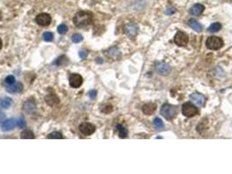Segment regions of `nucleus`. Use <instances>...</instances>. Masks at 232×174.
<instances>
[{"label": "nucleus", "mask_w": 232, "mask_h": 174, "mask_svg": "<svg viewBox=\"0 0 232 174\" xmlns=\"http://www.w3.org/2000/svg\"><path fill=\"white\" fill-rule=\"evenodd\" d=\"M93 21V15L92 13L86 11H78L74 17V25L77 28H84L89 25Z\"/></svg>", "instance_id": "nucleus-1"}, {"label": "nucleus", "mask_w": 232, "mask_h": 174, "mask_svg": "<svg viewBox=\"0 0 232 174\" xmlns=\"http://www.w3.org/2000/svg\"><path fill=\"white\" fill-rule=\"evenodd\" d=\"M178 113L177 108L169 104H164L161 108V114L167 120H173Z\"/></svg>", "instance_id": "nucleus-2"}, {"label": "nucleus", "mask_w": 232, "mask_h": 174, "mask_svg": "<svg viewBox=\"0 0 232 174\" xmlns=\"http://www.w3.org/2000/svg\"><path fill=\"white\" fill-rule=\"evenodd\" d=\"M206 46L208 49L212 51H217L223 46V40L219 37L212 36L206 40Z\"/></svg>", "instance_id": "nucleus-3"}, {"label": "nucleus", "mask_w": 232, "mask_h": 174, "mask_svg": "<svg viewBox=\"0 0 232 174\" xmlns=\"http://www.w3.org/2000/svg\"><path fill=\"white\" fill-rule=\"evenodd\" d=\"M181 113L184 116H186L188 118H191L196 116L198 113V110L195 105H193L192 103L188 102L183 104V106L181 107Z\"/></svg>", "instance_id": "nucleus-4"}, {"label": "nucleus", "mask_w": 232, "mask_h": 174, "mask_svg": "<svg viewBox=\"0 0 232 174\" xmlns=\"http://www.w3.org/2000/svg\"><path fill=\"white\" fill-rule=\"evenodd\" d=\"M174 41L178 46H185L188 43V37L186 33H184L183 31H177L175 35Z\"/></svg>", "instance_id": "nucleus-5"}, {"label": "nucleus", "mask_w": 232, "mask_h": 174, "mask_svg": "<svg viewBox=\"0 0 232 174\" xmlns=\"http://www.w3.org/2000/svg\"><path fill=\"white\" fill-rule=\"evenodd\" d=\"M36 23L41 26H47L51 22V17L48 13H40L35 18Z\"/></svg>", "instance_id": "nucleus-6"}, {"label": "nucleus", "mask_w": 232, "mask_h": 174, "mask_svg": "<svg viewBox=\"0 0 232 174\" xmlns=\"http://www.w3.org/2000/svg\"><path fill=\"white\" fill-rule=\"evenodd\" d=\"M138 31H139V27L136 24L129 23L125 25V32L131 39H134L137 35Z\"/></svg>", "instance_id": "nucleus-7"}, {"label": "nucleus", "mask_w": 232, "mask_h": 174, "mask_svg": "<svg viewBox=\"0 0 232 174\" xmlns=\"http://www.w3.org/2000/svg\"><path fill=\"white\" fill-rule=\"evenodd\" d=\"M80 132L85 136H90L95 131V126L91 123H82L79 125Z\"/></svg>", "instance_id": "nucleus-8"}, {"label": "nucleus", "mask_w": 232, "mask_h": 174, "mask_svg": "<svg viewBox=\"0 0 232 174\" xmlns=\"http://www.w3.org/2000/svg\"><path fill=\"white\" fill-rule=\"evenodd\" d=\"M155 69L157 71V72L161 75L163 76H167L169 75L171 72V67L169 66V65H168L165 62H158L155 65Z\"/></svg>", "instance_id": "nucleus-9"}, {"label": "nucleus", "mask_w": 232, "mask_h": 174, "mask_svg": "<svg viewBox=\"0 0 232 174\" xmlns=\"http://www.w3.org/2000/svg\"><path fill=\"white\" fill-rule=\"evenodd\" d=\"M83 83L82 77L78 73H74L69 78V84L73 88H79Z\"/></svg>", "instance_id": "nucleus-10"}, {"label": "nucleus", "mask_w": 232, "mask_h": 174, "mask_svg": "<svg viewBox=\"0 0 232 174\" xmlns=\"http://www.w3.org/2000/svg\"><path fill=\"white\" fill-rule=\"evenodd\" d=\"M16 124L17 121L14 118H8L1 123V129L3 131H10L12 129H14Z\"/></svg>", "instance_id": "nucleus-11"}, {"label": "nucleus", "mask_w": 232, "mask_h": 174, "mask_svg": "<svg viewBox=\"0 0 232 174\" xmlns=\"http://www.w3.org/2000/svg\"><path fill=\"white\" fill-rule=\"evenodd\" d=\"M190 100L196 104V106H203L205 103V98L203 94L201 93H198V92H195V93H192L190 97H189Z\"/></svg>", "instance_id": "nucleus-12"}, {"label": "nucleus", "mask_w": 232, "mask_h": 174, "mask_svg": "<svg viewBox=\"0 0 232 174\" xmlns=\"http://www.w3.org/2000/svg\"><path fill=\"white\" fill-rule=\"evenodd\" d=\"M156 104L154 103H147L142 107V112L145 115H153L156 111Z\"/></svg>", "instance_id": "nucleus-13"}, {"label": "nucleus", "mask_w": 232, "mask_h": 174, "mask_svg": "<svg viewBox=\"0 0 232 174\" xmlns=\"http://www.w3.org/2000/svg\"><path fill=\"white\" fill-rule=\"evenodd\" d=\"M6 91L9 93H19L23 91V84L20 82L14 83V84H10L8 87H6Z\"/></svg>", "instance_id": "nucleus-14"}, {"label": "nucleus", "mask_w": 232, "mask_h": 174, "mask_svg": "<svg viewBox=\"0 0 232 174\" xmlns=\"http://www.w3.org/2000/svg\"><path fill=\"white\" fill-rule=\"evenodd\" d=\"M23 109H24V111H25V113L31 114V113L35 112V110H36V104H35V102L33 100H27L24 104Z\"/></svg>", "instance_id": "nucleus-15"}, {"label": "nucleus", "mask_w": 232, "mask_h": 174, "mask_svg": "<svg viewBox=\"0 0 232 174\" xmlns=\"http://www.w3.org/2000/svg\"><path fill=\"white\" fill-rule=\"evenodd\" d=\"M45 102L48 106H53L55 105H58L59 103V98L57 97L54 93H51V94H48V95L45 96Z\"/></svg>", "instance_id": "nucleus-16"}, {"label": "nucleus", "mask_w": 232, "mask_h": 174, "mask_svg": "<svg viewBox=\"0 0 232 174\" xmlns=\"http://www.w3.org/2000/svg\"><path fill=\"white\" fill-rule=\"evenodd\" d=\"M205 10V7L201 4H196L195 6H192V8L190 9V13L194 16H200L201 14H203V12Z\"/></svg>", "instance_id": "nucleus-17"}, {"label": "nucleus", "mask_w": 232, "mask_h": 174, "mask_svg": "<svg viewBox=\"0 0 232 174\" xmlns=\"http://www.w3.org/2000/svg\"><path fill=\"white\" fill-rule=\"evenodd\" d=\"M188 24L190 28H192L194 31H197V32H201L203 31V26L202 24L199 22H197L196 20L195 19H189L188 21Z\"/></svg>", "instance_id": "nucleus-18"}, {"label": "nucleus", "mask_w": 232, "mask_h": 174, "mask_svg": "<svg viewBox=\"0 0 232 174\" xmlns=\"http://www.w3.org/2000/svg\"><path fill=\"white\" fill-rule=\"evenodd\" d=\"M106 55H107L109 58L116 59V58L119 57L120 51L116 47H113V48H110L109 50H108V51H106Z\"/></svg>", "instance_id": "nucleus-19"}, {"label": "nucleus", "mask_w": 232, "mask_h": 174, "mask_svg": "<svg viewBox=\"0 0 232 174\" xmlns=\"http://www.w3.org/2000/svg\"><path fill=\"white\" fill-rule=\"evenodd\" d=\"M12 105V99L9 97H5L0 100V106L3 108H9Z\"/></svg>", "instance_id": "nucleus-20"}, {"label": "nucleus", "mask_w": 232, "mask_h": 174, "mask_svg": "<svg viewBox=\"0 0 232 174\" xmlns=\"http://www.w3.org/2000/svg\"><path fill=\"white\" fill-rule=\"evenodd\" d=\"M21 139H32L35 138L34 136V133L32 132V131L31 130H25L21 132V135H20Z\"/></svg>", "instance_id": "nucleus-21"}, {"label": "nucleus", "mask_w": 232, "mask_h": 174, "mask_svg": "<svg viewBox=\"0 0 232 174\" xmlns=\"http://www.w3.org/2000/svg\"><path fill=\"white\" fill-rule=\"evenodd\" d=\"M222 29V24L220 23H213L211 24L210 27L208 28L209 32H217Z\"/></svg>", "instance_id": "nucleus-22"}, {"label": "nucleus", "mask_w": 232, "mask_h": 174, "mask_svg": "<svg viewBox=\"0 0 232 174\" xmlns=\"http://www.w3.org/2000/svg\"><path fill=\"white\" fill-rule=\"evenodd\" d=\"M117 130H118V132H119L120 138L125 139V138L127 137V130L126 129L124 126H122L121 124H118L117 125Z\"/></svg>", "instance_id": "nucleus-23"}, {"label": "nucleus", "mask_w": 232, "mask_h": 174, "mask_svg": "<svg viewBox=\"0 0 232 174\" xmlns=\"http://www.w3.org/2000/svg\"><path fill=\"white\" fill-rule=\"evenodd\" d=\"M67 57L66 56H61L59 57H58L56 59V61H54V65H56L58 66H61V65H67Z\"/></svg>", "instance_id": "nucleus-24"}, {"label": "nucleus", "mask_w": 232, "mask_h": 174, "mask_svg": "<svg viewBox=\"0 0 232 174\" xmlns=\"http://www.w3.org/2000/svg\"><path fill=\"white\" fill-rule=\"evenodd\" d=\"M62 138V134L59 131H53L47 136V139H60Z\"/></svg>", "instance_id": "nucleus-25"}, {"label": "nucleus", "mask_w": 232, "mask_h": 174, "mask_svg": "<svg viewBox=\"0 0 232 174\" xmlns=\"http://www.w3.org/2000/svg\"><path fill=\"white\" fill-rule=\"evenodd\" d=\"M54 36H53V33L52 32H50V31H46L45 33L43 34V39L46 42H51L53 39Z\"/></svg>", "instance_id": "nucleus-26"}, {"label": "nucleus", "mask_w": 232, "mask_h": 174, "mask_svg": "<svg viewBox=\"0 0 232 174\" xmlns=\"http://www.w3.org/2000/svg\"><path fill=\"white\" fill-rule=\"evenodd\" d=\"M154 124L155 127H157L158 129H162L164 127V124L162 121V119L160 118H155L154 120Z\"/></svg>", "instance_id": "nucleus-27"}, {"label": "nucleus", "mask_w": 232, "mask_h": 174, "mask_svg": "<svg viewBox=\"0 0 232 174\" xmlns=\"http://www.w3.org/2000/svg\"><path fill=\"white\" fill-rule=\"evenodd\" d=\"M83 40V37H82V35L79 33H76L74 34V36L72 37V41L75 43V44H78V43H80L81 41Z\"/></svg>", "instance_id": "nucleus-28"}, {"label": "nucleus", "mask_w": 232, "mask_h": 174, "mask_svg": "<svg viewBox=\"0 0 232 174\" xmlns=\"http://www.w3.org/2000/svg\"><path fill=\"white\" fill-rule=\"evenodd\" d=\"M68 31V27L67 25H66V24H60L59 27H58V32L59 34H66L67 32Z\"/></svg>", "instance_id": "nucleus-29"}, {"label": "nucleus", "mask_w": 232, "mask_h": 174, "mask_svg": "<svg viewBox=\"0 0 232 174\" xmlns=\"http://www.w3.org/2000/svg\"><path fill=\"white\" fill-rule=\"evenodd\" d=\"M25 124H26V123H25V118H19L17 120V125L19 127V128H24L25 126Z\"/></svg>", "instance_id": "nucleus-30"}, {"label": "nucleus", "mask_w": 232, "mask_h": 174, "mask_svg": "<svg viewBox=\"0 0 232 174\" xmlns=\"http://www.w3.org/2000/svg\"><path fill=\"white\" fill-rule=\"evenodd\" d=\"M6 83L7 84H12L15 83V77L12 76V75H9L8 77H6Z\"/></svg>", "instance_id": "nucleus-31"}, {"label": "nucleus", "mask_w": 232, "mask_h": 174, "mask_svg": "<svg viewBox=\"0 0 232 174\" xmlns=\"http://www.w3.org/2000/svg\"><path fill=\"white\" fill-rule=\"evenodd\" d=\"M89 97H90V98H92V99H94L95 98L97 97V91L96 90H91L90 91H89Z\"/></svg>", "instance_id": "nucleus-32"}, {"label": "nucleus", "mask_w": 232, "mask_h": 174, "mask_svg": "<svg viewBox=\"0 0 232 174\" xmlns=\"http://www.w3.org/2000/svg\"><path fill=\"white\" fill-rule=\"evenodd\" d=\"M79 57H80V58L85 59L86 57H87V55H88V53H87L86 51H80L79 52Z\"/></svg>", "instance_id": "nucleus-33"}, {"label": "nucleus", "mask_w": 232, "mask_h": 174, "mask_svg": "<svg viewBox=\"0 0 232 174\" xmlns=\"http://www.w3.org/2000/svg\"><path fill=\"white\" fill-rule=\"evenodd\" d=\"M112 111H113V107L111 106H107L105 107V108L102 110V112H103V113H111Z\"/></svg>", "instance_id": "nucleus-34"}, {"label": "nucleus", "mask_w": 232, "mask_h": 174, "mask_svg": "<svg viewBox=\"0 0 232 174\" xmlns=\"http://www.w3.org/2000/svg\"><path fill=\"white\" fill-rule=\"evenodd\" d=\"M176 12V9L175 8H169V9H168L167 11H166V13L168 14V15H171V14H173V13H175Z\"/></svg>", "instance_id": "nucleus-35"}, {"label": "nucleus", "mask_w": 232, "mask_h": 174, "mask_svg": "<svg viewBox=\"0 0 232 174\" xmlns=\"http://www.w3.org/2000/svg\"><path fill=\"white\" fill-rule=\"evenodd\" d=\"M5 118H6V114L0 111V123H2L5 120Z\"/></svg>", "instance_id": "nucleus-36"}, {"label": "nucleus", "mask_w": 232, "mask_h": 174, "mask_svg": "<svg viewBox=\"0 0 232 174\" xmlns=\"http://www.w3.org/2000/svg\"><path fill=\"white\" fill-rule=\"evenodd\" d=\"M96 62H97V63H100V64H101V63H102L101 58H100V57H99V58H96Z\"/></svg>", "instance_id": "nucleus-37"}, {"label": "nucleus", "mask_w": 232, "mask_h": 174, "mask_svg": "<svg viewBox=\"0 0 232 174\" xmlns=\"http://www.w3.org/2000/svg\"><path fill=\"white\" fill-rule=\"evenodd\" d=\"M2 45H3V43H2V40L0 39V50H1V48H2Z\"/></svg>", "instance_id": "nucleus-38"}]
</instances>
